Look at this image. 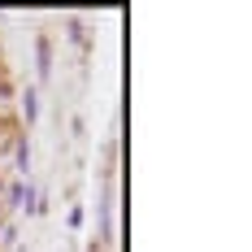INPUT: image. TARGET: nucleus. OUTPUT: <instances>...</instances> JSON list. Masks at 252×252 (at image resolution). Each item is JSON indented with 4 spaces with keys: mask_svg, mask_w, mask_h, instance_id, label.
<instances>
[{
    "mask_svg": "<svg viewBox=\"0 0 252 252\" xmlns=\"http://www.w3.org/2000/svg\"><path fill=\"white\" fill-rule=\"evenodd\" d=\"M22 109H26V122H35V113H39V104H35V92H26Z\"/></svg>",
    "mask_w": 252,
    "mask_h": 252,
    "instance_id": "f257e3e1",
    "label": "nucleus"
},
{
    "mask_svg": "<svg viewBox=\"0 0 252 252\" xmlns=\"http://www.w3.org/2000/svg\"><path fill=\"white\" fill-rule=\"evenodd\" d=\"M0 135H4V122H0Z\"/></svg>",
    "mask_w": 252,
    "mask_h": 252,
    "instance_id": "f03ea898",
    "label": "nucleus"
},
{
    "mask_svg": "<svg viewBox=\"0 0 252 252\" xmlns=\"http://www.w3.org/2000/svg\"><path fill=\"white\" fill-rule=\"evenodd\" d=\"M0 209H4V204H0Z\"/></svg>",
    "mask_w": 252,
    "mask_h": 252,
    "instance_id": "7ed1b4c3",
    "label": "nucleus"
}]
</instances>
